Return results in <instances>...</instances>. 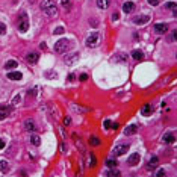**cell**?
<instances>
[{
  "mask_svg": "<svg viewBox=\"0 0 177 177\" xmlns=\"http://www.w3.org/2000/svg\"><path fill=\"white\" fill-rule=\"evenodd\" d=\"M41 9L46 12L48 17H55L58 14V6L55 5L53 0H43V2H41Z\"/></svg>",
  "mask_w": 177,
  "mask_h": 177,
  "instance_id": "obj_1",
  "label": "cell"
},
{
  "mask_svg": "<svg viewBox=\"0 0 177 177\" xmlns=\"http://www.w3.org/2000/svg\"><path fill=\"white\" fill-rule=\"evenodd\" d=\"M70 47H71V43L67 40V38H62V40H59L55 44V52L56 53H65L67 50H70Z\"/></svg>",
  "mask_w": 177,
  "mask_h": 177,
  "instance_id": "obj_2",
  "label": "cell"
},
{
  "mask_svg": "<svg viewBox=\"0 0 177 177\" xmlns=\"http://www.w3.org/2000/svg\"><path fill=\"white\" fill-rule=\"evenodd\" d=\"M29 29V18L26 12H21L18 15V30L20 32H26Z\"/></svg>",
  "mask_w": 177,
  "mask_h": 177,
  "instance_id": "obj_3",
  "label": "cell"
},
{
  "mask_svg": "<svg viewBox=\"0 0 177 177\" xmlns=\"http://www.w3.org/2000/svg\"><path fill=\"white\" fill-rule=\"evenodd\" d=\"M98 43H100V33H97V32L91 33L86 38V46L88 47H95V46H98Z\"/></svg>",
  "mask_w": 177,
  "mask_h": 177,
  "instance_id": "obj_4",
  "label": "cell"
},
{
  "mask_svg": "<svg viewBox=\"0 0 177 177\" xmlns=\"http://www.w3.org/2000/svg\"><path fill=\"white\" fill-rule=\"evenodd\" d=\"M129 150V145L127 144H121V145H117L115 148H113V156H121V155H124L126 151Z\"/></svg>",
  "mask_w": 177,
  "mask_h": 177,
  "instance_id": "obj_5",
  "label": "cell"
},
{
  "mask_svg": "<svg viewBox=\"0 0 177 177\" xmlns=\"http://www.w3.org/2000/svg\"><path fill=\"white\" fill-rule=\"evenodd\" d=\"M26 61L29 62V64H36L38 61H40V53H36V52H30L26 55Z\"/></svg>",
  "mask_w": 177,
  "mask_h": 177,
  "instance_id": "obj_6",
  "label": "cell"
},
{
  "mask_svg": "<svg viewBox=\"0 0 177 177\" xmlns=\"http://www.w3.org/2000/svg\"><path fill=\"white\" fill-rule=\"evenodd\" d=\"M155 111V106L151 105V103H147V105H144L142 108H141V113L144 117H148V115H151V112Z\"/></svg>",
  "mask_w": 177,
  "mask_h": 177,
  "instance_id": "obj_7",
  "label": "cell"
},
{
  "mask_svg": "<svg viewBox=\"0 0 177 177\" xmlns=\"http://www.w3.org/2000/svg\"><path fill=\"white\" fill-rule=\"evenodd\" d=\"M168 30V24L167 23H156L155 24V32L156 33H165Z\"/></svg>",
  "mask_w": 177,
  "mask_h": 177,
  "instance_id": "obj_8",
  "label": "cell"
},
{
  "mask_svg": "<svg viewBox=\"0 0 177 177\" xmlns=\"http://www.w3.org/2000/svg\"><path fill=\"white\" fill-rule=\"evenodd\" d=\"M148 20H150L148 15H136V17H133L135 24H145V23H148Z\"/></svg>",
  "mask_w": 177,
  "mask_h": 177,
  "instance_id": "obj_9",
  "label": "cell"
},
{
  "mask_svg": "<svg viewBox=\"0 0 177 177\" xmlns=\"http://www.w3.org/2000/svg\"><path fill=\"white\" fill-rule=\"evenodd\" d=\"M139 155L138 153H133V155H130V157H129V160H127V163L130 167H135V165H138V163H139Z\"/></svg>",
  "mask_w": 177,
  "mask_h": 177,
  "instance_id": "obj_10",
  "label": "cell"
},
{
  "mask_svg": "<svg viewBox=\"0 0 177 177\" xmlns=\"http://www.w3.org/2000/svg\"><path fill=\"white\" fill-rule=\"evenodd\" d=\"M77 59H79V53H73V55H67V56H65V64L71 65V64H74V62H77Z\"/></svg>",
  "mask_w": 177,
  "mask_h": 177,
  "instance_id": "obj_11",
  "label": "cell"
},
{
  "mask_svg": "<svg viewBox=\"0 0 177 177\" xmlns=\"http://www.w3.org/2000/svg\"><path fill=\"white\" fill-rule=\"evenodd\" d=\"M6 76H8L9 80H21V77H23V74H21L20 71H11V73H8Z\"/></svg>",
  "mask_w": 177,
  "mask_h": 177,
  "instance_id": "obj_12",
  "label": "cell"
},
{
  "mask_svg": "<svg viewBox=\"0 0 177 177\" xmlns=\"http://www.w3.org/2000/svg\"><path fill=\"white\" fill-rule=\"evenodd\" d=\"M157 163H159V159H157L156 156H153V157H150V160H148V163H147V168H148V170H155V168L157 167Z\"/></svg>",
  "mask_w": 177,
  "mask_h": 177,
  "instance_id": "obj_13",
  "label": "cell"
},
{
  "mask_svg": "<svg viewBox=\"0 0 177 177\" xmlns=\"http://www.w3.org/2000/svg\"><path fill=\"white\" fill-rule=\"evenodd\" d=\"M136 130H138V126L136 124H130V126H127V127L124 129V135H133V133H136Z\"/></svg>",
  "mask_w": 177,
  "mask_h": 177,
  "instance_id": "obj_14",
  "label": "cell"
},
{
  "mask_svg": "<svg viewBox=\"0 0 177 177\" xmlns=\"http://www.w3.org/2000/svg\"><path fill=\"white\" fill-rule=\"evenodd\" d=\"M133 9H135V3H133V2H126V3L123 5V11L126 12V14H130Z\"/></svg>",
  "mask_w": 177,
  "mask_h": 177,
  "instance_id": "obj_15",
  "label": "cell"
},
{
  "mask_svg": "<svg viewBox=\"0 0 177 177\" xmlns=\"http://www.w3.org/2000/svg\"><path fill=\"white\" fill-rule=\"evenodd\" d=\"M24 129L33 133V130H35V121L33 120H26V121H24Z\"/></svg>",
  "mask_w": 177,
  "mask_h": 177,
  "instance_id": "obj_16",
  "label": "cell"
},
{
  "mask_svg": "<svg viewBox=\"0 0 177 177\" xmlns=\"http://www.w3.org/2000/svg\"><path fill=\"white\" fill-rule=\"evenodd\" d=\"M163 142H167V144H173L174 141H176V136H174V133H167V135H163Z\"/></svg>",
  "mask_w": 177,
  "mask_h": 177,
  "instance_id": "obj_17",
  "label": "cell"
},
{
  "mask_svg": "<svg viewBox=\"0 0 177 177\" xmlns=\"http://www.w3.org/2000/svg\"><path fill=\"white\" fill-rule=\"evenodd\" d=\"M132 58L136 59V61H142L144 59V53L141 52V50H133V52H132Z\"/></svg>",
  "mask_w": 177,
  "mask_h": 177,
  "instance_id": "obj_18",
  "label": "cell"
},
{
  "mask_svg": "<svg viewBox=\"0 0 177 177\" xmlns=\"http://www.w3.org/2000/svg\"><path fill=\"white\" fill-rule=\"evenodd\" d=\"M17 65H18V62L14 61V59H11V61H8L5 64V68L6 70H14V68H17Z\"/></svg>",
  "mask_w": 177,
  "mask_h": 177,
  "instance_id": "obj_19",
  "label": "cell"
},
{
  "mask_svg": "<svg viewBox=\"0 0 177 177\" xmlns=\"http://www.w3.org/2000/svg\"><path fill=\"white\" fill-rule=\"evenodd\" d=\"M30 142H32L35 147H38V145L41 144V138L38 136V135H35V133H33V135H30Z\"/></svg>",
  "mask_w": 177,
  "mask_h": 177,
  "instance_id": "obj_20",
  "label": "cell"
},
{
  "mask_svg": "<svg viewBox=\"0 0 177 177\" xmlns=\"http://www.w3.org/2000/svg\"><path fill=\"white\" fill-rule=\"evenodd\" d=\"M109 3H111V0H97V6L100 9H106L109 6Z\"/></svg>",
  "mask_w": 177,
  "mask_h": 177,
  "instance_id": "obj_21",
  "label": "cell"
},
{
  "mask_svg": "<svg viewBox=\"0 0 177 177\" xmlns=\"http://www.w3.org/2000/svg\"><path fill=\"white\" fill-rule=\"evenodd\" d=\"M106 165H108L109 168H115V167L118 165V160H117V159H108V160H106Z\"/></svg>",
  "mask_w": 177,
  "mask_h": 177,
  "instance_id": "obj_22",
  "label": "cell"
},
{
  "mask_svg": "<svg viewBox=\"0 0 177 177\" xmlns=\"http://www.w3.org/2000/svg\"><path fill=\"white\" fill-rule=\"evenodd\" d=\"M167 9H171V11H173V14L176 15V14H177V5H176V2H170V3H167Z\"/></svg>",
  "mask_w": 177,
  "mask_h": 177,
  "instance_id": "obj_23",
  "label": "cell"
},
{
  "mask_svg": "<svg viewBox=\"0 0 177 177\" xmlns=\"http://www.w3.org/2000/svg\"><path fill=\"white\" fill-rule=\"evenodd\" d=\"M61 5L64 6L65 9H70V8L73 6V3H71V0H61Z\"/></svg>",
  "mask_w": 177,
  "mask_h": 177,
  "instance_id": "obj_24",
  "label": "cell"
},
{
  "mask_svg": "<svg viewBox=\"0 0 177 177\" xmlns=\"http://www.w3.org/2000/svg\"><path fill=\"white\" fill-rule=\"evenodd\" d=\"M90 144H91V145H100L102 142H100V139H98V138H95V136H91V138H90Z\"/></svg>",
  "mask_w": 177,
  "mask_h": 177,
  "instance_id": "obj_25",
  "label": "cell"
},
{
  "mask_svg": "<svg viewBox=\"0 0 177 177\" xmlns=\"http://www.w3.org/2000/svg\"><path fill=\"white\" fill-rule=\"evenodd\" d=\"M0 170L5 171V173L9 170V165H8V162H6V160H2V162H0Z\"/></svg>",
  "mask_w": 177,
  "mask_h": 177,
  "instance_id": "obj_26",
  "label": "cell"
},
{
  "mask_svg": "<svg viewBox=\"0 0 177 177\" xmlns=\"http://www.w3.org/2000/svg\"><path fill=\"white\" fill-rule=\"evenodd\" d=\"M106 176H108V177H115V176H120V171L111 170V171H106Z\"/></svg>",
  "mask_w": 177,
  "mask_h": 177,
  "instance_id": "obj_27",
  "label": "cell"
},
{
  "mask_svg": "<svg viewBox=\"0 0 177 177\" xmlns=\"http://www.w3.org/2000/svg\"><path fill=\"white\" fill-rule=\"evenodd\" d=\"M0 111H3V112H11L12 111V106H8V105H0Z\"/></svg>",
  "mask_w": 177,
  "mask_h": 177,
  "instance_id": "obj_28",
  "label": "cell"
},
{
  "mask_svg": "<svg viewBox=\"0 0 177 177\" xmlns=\"http://www.w3.org/2000/svg\"><path fill=\"white\" fill-rule=\"evenodd\" d=\"M117 59H118L120 62H126V61H127V55L120 53V55H117Z\"/></svg>",
  "mask_w": 177,
  "mask_h": 177,
  "instance_id": "obj_29",
  "label": "cell"
},
{
  "mask_svg": "<svg viewBox=\"0 0 177 177\" xmlns=\"http://www.w3.org/2000/svg\"><path fill=\"white\" fill-rule=\"evenodd\" d=\"M44 74H46V77H47V79H56V76H55L56 73H53V71H46Z\"/></svg>",
  "mask_w": 177,
  "mask_h": 177,
  "instance_id": "obj_30",
  "label": "cell"
},
{
  "mask_svg": "<svg viewBox=\"0 0 177 177\" xmlns=\"http://www.w3.org/2000/svg\"><path fill=\"white\" fill-rule=\"evenodd\" d=\"M53 33H55V35H62V33H64V27H61V26L56 27V29L53 30Z\"/></svg>",
  "mask_w": 177,
  "mask_h": 177,
  "instance_id": "obj_31",
  "label": "cell"
},
{
  "mask_svg": "<svg viewBox=\"0 0 177 177\" xmlns=\"http://www.w3.org/2000/svg\"><path fill=\"white\" fill-rule=\"evenodd\" d=\"M97 163V160H95V156L94 155H90V165L92 167V165H95Z\"/></svg>",
  "mask_w": 177,
  "mask_h": 177,
  "instance_id": "obj_32",
  "label": "cell"
},
{
  "mask_svg": "<svg viewBox=\"0 0 177 177\" xmlns=\"http://www.w3.org/2000/svg\"><path fill=\"white\" fill-rule=\"evenodd\" d=\"M6 33V26L3 23H0V35H5Z\"/></svg>",
  "mask_w": 177,
  "mask_h": 177,
  "instance_id": "obj_33",
  "label": "cell"
},
{
  "mask_svg": "<svg viewBox=\"0 0 177 177\" xmlns=\"http://www.w3.org/2000/svg\"><path fill=\"white\" fill-rule=\"evenodd\" d=\"M156 176H157V177H162V176H165V170H163V168H160V170H157V173H156Z\"/></svg>",
  "mask_w": 177,
  "mask_h": 177,
  "instance_id": "obj_34",
  "label": "cell"
},
{
  "mask_svg": "<svg viewBox=\"0 0 177 177\" xmlns=\"http://www.w3.org/2000/svg\"><path fill=\"white\" fill-rule=\"evenodd\" d=\"M64 124H65V126H70V124H71V118H70V117H65V118H64Z\"/></svg>",
  "mask_w": 177,
  "mask_h": 177,
  "instance_id": "obj_35",
  "label": "cell"
},
{
  "mask_svg": "<svg viewBox=\"0 0 177 177\" xmlns=\"http://www.w3.org/2000/svg\"><path fill=\"white\" fill-rule=\"evenodd\" d=\"M111 124H112V121H109V120H106V121L103 123V126H105V129H109V127H111Z\"/></svg>",
  "mask_w": 177,
  "mask_h": 177,
  "instance_id": "obj_36",
  "label": "cell"
},
{
  "mask_svg": "<svg viewBox=\"0 0 177 177\" xmlns=\"http://www.w3.org/2000/svg\"><path fill=\"white\" fill-rule=\"evenodd\" d=\"M159 2H160V0H148V3H150V5H153V6L159 5Z\"/></svg>",
  "mask_w": 177,
  "mask_h": 177,
  "instance_id": "obj_37",
  "label": "cell"
},
{
  "mask_svg": "<svg viewBox=\"0 0 177 177\" xmlns=\"http://www.w3.org/2000/svg\"><path fill=\"white\" fill-rule=\"evenodd\" d=\"M79 79H80L82 82H85V80L88 79V74H80V76H79Z\"/></svg>",
  "mask_w": 177,
  "mask_h": 177,
  "instance_id": "obj_38",
  "label": "cell"
},
{
  "mask_svg": "<svg viewBox=\"0 0 177 177\" xmlns=\"http://www.w3.org/2000/svg\"><path fill=\"white\" fill-rule=\"evenodd\" d=\"M118 18H120V15H118V12H113V14H112V20L115 21V20H118Z\"/></svg>",
  "mask_w": 177,
  "mask_h": 177,
  "instance_id": "obj_39",
  "label": "cell"
},
{
  "mask_svg": "<svg viewBox=\"0 0 177 177\" xmlns=\"http://www.w3.org/2000/svg\"><path fill=\"white\" fill-rule=\"evenodd\" d=\"M6 115H8L6 112H0V121H2V120H5V118H6Z\"/></svg>",
  "mask_w": 177,
  "mask_h": 177,
  "instance_id": "obj_40",
  "label": "cell"
},
{
  "mask_svg": "<svg viewBox=\"0 0 177 177\" xmlns=\"http://www.w3.org/2000/svg\"><path fill=\"white\" fill-rule=\"evenodd\" d=\"M176 36H177V32L174 30V32H173V35H171V38H170V41H176Z\"/></svg>",
  "mask_w": 177,
  "mask_h": 177,
  "instance_id": "obj_41",
  "label": "cell"
},
{
  "mask_svg": "<svg viewBox=\"0 0 177 177\" xmlns=\"http://www.w3.org/2000/svg\"><path fill=\"white\" fill-rule=\"evenodd\" d=\"M5 145H6V144H5V141H3V139H0V150H3V148H5Z\"/></svg>",
  "mask_w": 177,
  "mask_h": 177,
  "instance_id": "obj_42",
  "label": "cell"
},
{
  "mask_svg": "<svg viewBox=\"0 0 177 177\" xmlns=\"http://www.w3.org/2000/svg\"><path fill=\"white\" fill-rule=\"evenodd\" d=\"M111 127H112V129H118V124H117V123H112Z\"/></svg>",
  "mask_w": 177,
  "mask_h": 177,
  "instance_id": "obj_43",
  "label": "cell"
},
{
  "mask_svg": "<svg viewBox=\"0 0 177 177\" xmlns=\"http://www.w3.org/2000/svg\"><path fill=\"white\" fill-rule=\"evenodd\" d=\"M35 94H36L35 90H30V91H29V95H33V97H35Z\"/></svg>",
  "mask_w": 177,
  "mask_h": 177,
  "instance_id": "obj_44",
  "label": "cell"
},
{
  "mask_svg": "<svg viewBox=\"0 0 177 177\" xmlns=\"http://www.w3.org/2000/svg\"><path fill=\"white\" fill-rule=\"evenodd\" d=\"M20 98H21V97H20V95H17V97L14 98V103H18V102H20Z\"/></svg>",
  "mask_w": 177,
  "mask_h": 177,
  "instance_id": "obj_45",
  "label": "cell"
},
{
  "mask_svg": "<svg viewBox=\"0 0 177 177\" xmlns=\"http://www.w3.org/2000/svg\"><path fill=\"white\" fill-rule=\"evenodd\" d=\"M61 151H65V144H64V142L61 144Z\"/></svg>",
  "mask_w": 177,
  "mask_h": 177,
  "instance_id": "obj_46",
  "label": "cell"
},
{
  "mask_svg": "<svg viewBox=\"0 0 177 177\" xmlns=\"http://www.w3.org/2000/svg\"><path fill=\"white\" fill-rule=\"evenodd\" d=\"M68 80H74V74H70V76H68Z\"/></svg>",
  "mask_w": 177,
  "mask_h": 177,
  "instance_id": "obj_47",
  "label": "cell"
}]
</instances>
